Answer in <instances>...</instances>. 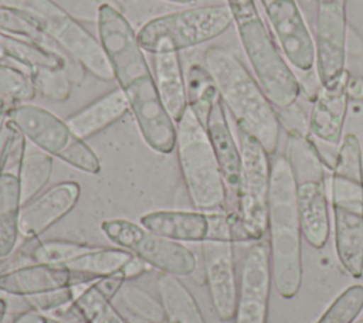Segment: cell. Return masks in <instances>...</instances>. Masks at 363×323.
<instances>
[{
    "mask_svg": "<svg viewBox=\"0 0 363 323\" xmlns=\"http://www.w3.org/2000/svg\"><path fill=\"white\" fill-rule=\"evenodd\" d=\"M96 30L113 79L129 103L142 139L160 154L173 153L176 123L162 103L136 31L113 1L101 6Z\"/></svg>",
    "mask_w": 363,
    "mask_h": 323,
    "instance_id": "6da1fadb",
    "label": "cell"
},
{
    "mask_svg": "<svg viewBox=\"0 0 363 323\" xmlns=\"http://www.w3.org/2000/svg\"><path fill=\"white\" fill-rule=\"evenodd\" d=\"M204 67L237 128L257 139L269 156L275 154L281 122L257 78L233 51L218 45H211L204 51Z\"/></svg>",
    "mask_w": 363,
    "mask_h": 323,
    "instance_id": "7a4b0ae2",
    "label": "cell"
},
{
    "mask_svg": "<svg viewBox=\"0 0 363 323\" xmlns=\"http://www.w3.org/2000/svg\"><path fill=\"white\" fill-rule=\"evenodd\" d=\"M268 245L272 283L284 299L298 295L302 278V225L292 173L285 154L271 163Z\"/></svg>",
    "mask_w": 363,
    "mask_h": 323,
    "instance_id": "3957f363",
    "label": "cell"
},
{
    "mask_svg": "<svg viewBox=\"0 0 363 323\" xmlns=\"http://www.w3.org/2000/svg\"><path fill=\"white\" fill-rule=\"evenodd\" d=\"M330 204L337 261L352 276H363V154L356 135L343 137L332 164Z\"/></svg>",
    "mask_w": 363,
    "mask_h": 323,
    "instance_id": "277c9868",
    "label": "cell"
},
{
    "mask_svg": "<svg viewBox=\"0 0 363 323\" xmlns=\"http://www.w3.org/2000/svg\"><path fill=\"white\" fill-rule=\"evenodd\" d=\"M254 76L275 109L296 103L301 84L262 20L255 0H227Z\"/></svg>",
    "mask_w": 363,
    "mask_h": 323,
    "instance_id": "5b68a950",
    "label": "cell"
},
{
    "mask_svg": "<svg viewBox=\"0 0 363 323\" xmlns=\"http://www.w3.org/2000/svg\"><path fill=\"white\" fill-rule=\"evenodd\" d=\"M285 157L294 178L302 235L311 246L320 249L330 234L326 163L312 137L298 132H288Z\"/></svg>",
    "mask_w": 363,
    "mask_h": 323,
    "instance_id": "8992f818",
    "label": "cell"
},
{
    "mask_svg": "<svg viewBox=\"0 0 363 323\" xmlns=\"http://www.w3.org/2000/svg\"><path fill=\"white\" fill-rule=\"evenodd\" d=\"M176 153L189 198L197 211H225V191L206 126L187 108L176 122Z\"/></svg>",
    "mask_w": 363,
    "mask_h": 323,
    "instance_id": "52a82bcc",
    "label": "cell"
},
{
    "mask_svg": "<svg viewBox=\"0 0 363 323\" xmlns=\"http://www.w3.org/2000/svg\"><path fill=\"white\" fill-rule=\"evenodd\" d=\"M233 23L227 4L200 6L147 20L136 31V38L150 55L180 52L220 37Z\"/></svg>",
    "mask_w": 363,
    "mask_h": 323,
    "instance_id": "ba28073f",
    "label": "cell"
},
{
    "mask_svg": "<svg viewBox=\"0 0 363 323\" xmlns=\"http://www.w3.org/2000/svg\"><path fill=\"white\" fill-rule=\"evenodd\" d=\"M0 3L33 17L62 52L96 79L113 81L112 68L99 38L55 0H0Z\"/></svg>",
    "mask_w": 363,
    "mask_h": 323,
    "instance_id": "9c48e42d",
    "label": "cell"
},
{
    "mask_svg": "<svg viewBox=\"0 0 363 323\" xmlns=\"http://www.w3.org/2000/svg\"><path fill=\"white\" fill-rule=\"evenodd\" d=\"M6 120L14 125L23 136L74 169L98 174L101 162L88 143L77 136L68 123L48 109L30 103H16L6 109Z\"/></svg>",
    "mask_w": 363,
    "mask_h": 323,
    "instance_id": "30bf717a",
    "label": "cell"
},
{
    "mask_svg": "<svg viewBox=\"0 0 363 323\" xmlns=\"http://www.w3.org/2000/svg\"><path fill=\"white\" fill-rule=\"evenodd\" d=\"M241 150V188L238 224L234 231L237 242H255L267 237L268 203L271 186V160L268 152L250 133L237 128Z\"/></svg>",
    "mask_w": 363,
    "mask_h": 323,
    "instance_id": "8fae6325",
    "label": "cell"
},
{
    "mask_svg": "<svg viewBox=\"0 0 363 323\" xmlns=\"http://www.w3.org/2000/svg\"><path fill=\"white\" fill-rule=\"evenodd\" d=\"M210 232L200 242L206 283L211 305L221 322H230L234 317L238 278L234 258L233 227L225 211L208 212Z\"/></svg>",
    "mask_w": 363,
    "mask_h": 323,
    "instance_id": "7c38bea8",
    "label": "cell"
},
{
    "mask_svg": "<svg viewBox=\"0 0 363 323\" xmlns=\"http://www.w3.org/2000/svg\"><path fill=\"white\" fill-rule=\"evenodd\" d=\"M101 231L112 244L129 251L162 273L189 276L197 268V258L190 248L146 230L140 222L109 218L101 222Z\"/></svg>",
    "mask_w": 363,
    "mask_h": 323,
    "instance_id": "4fadbf2b",
    "label": "cell"
},
{
    "mask_svg": "<svg viewBox=\"0 0 363 323\" xmlns=\"http://www.w3.org/2000/svg\"><path fill=\"white\" fill-rule=\"evenodd\" d=\"M272 288L268 239L251 242L238 278L234 323H267Z\"/></svg>",
    "mask_w": 363,
    "mask_h": 323,
    "instance_id": "5bb4252c",
    "label": "cell"
},
{
    "mask_svg": "<svg viewBox=\"0 0 363 323\" xmlns=\"http://www.w3.org/2000/svg\"><path fill=\"white\" fill-rule=\"evenodd\" d=\"M269 30L291 67L309 72L316 65L315 40L296 0H259Z\"/></svg>",
    "mask_w": 363,
    "mask_h": 323,
    "instance_id": "9a60e30c",
    "label": "cell"
},
{
    "mask_svg": "<svg viewBox=\"0 0 363 323\" xmlns=\"http://www.w3.org/2000/svg\"><path fill=\"white\" fill-rule=\"evenodd\" d=\"M225 106L218 96L213 101L204 126L213 144L216 159L220 167L224 191H225V214L233 227V235L238 224V205L241 188V150L233 130L230 128Z\"/></svg>",
    "mask_w": 363,
    "mask_h": 323,
    "instance_id": "2e32d148",
    "label": "cell"
},
{
    "mask_svg": "<svg viewBox=\"0 0 363 323\" xmlns=\"http://www.w3.org/2000/svg\"><path fill=\"white\" fill-rule=\"evenodd\" d=\"M313 40L316 75L326 84L346 69V0H318Z\"/></svg>",
    "mask_w": 363,
    "mask_h": 323,
    "instance_id": "e0dca14e",
    "label": "cell"
},
{
    "mask_svg": "<svg viewBox=\"0 0 363 323\" xmlns=\"http://www.w3.org/2000/svg\"><path fill=\"white\" fill-rule=\"evenodd\" d=\"M350 74L345 69L336 78L320 84L308 119L309 136L330 146H340L349 106Z\"/></svg>",
    "mask_w": 363,
    "mask_h": 323,
    "instance_id": "ac0fdd59",
    "label": "cell"
},
{
    "mask_svg": "<svg viewBox=\"0 0 363 323\" xmlns=\"http://www.w3.org/2000/svg\"><path fill=\"white\" fill-rule=\"evenodd\" d=\"M79 196L81 186L77 181L67 180L48 187L23 204L20 237L26 241L37 239L77 205Z\"/></svg>",
    "mask_w": 363,
    "mask_h": 323,
    "instance_id": "d6986e66",
    "label": "cell"
},
{
    "mask_svg": "<svg viewBox=\"0 0 363 323\" xmlns=\"http://www.w3.org/2000/svg\"><path fill=\"white\" fill-rule=\"evenodd\" d=\"M98 279L74 272L61 265L26 264L0 271V290L13 296L31 298L47 292L92 283Z\"/></svg>",
    "mask_w": 363,
    "mask_h": 323,
    "instance_id": "ffe728a7",
    "label": "cell"
},
{
    "mask_svg": "<svg viewBox=\"0 0 363 323\" xmlns=\"http://www.w3.org/2000/svg\"><path fill=\"white\" fill-rule=\"evenodd\" d=\"M0 62L14 65L30 75L35 68H65L74 84H81L85 69L62 51L30 44L0 31Z\"/></svg>",
    "mask_w": 363,
    "mask_h": 323,
    "instance_id": "44dd1931",
    "label": "cell"
},
{
    "mask_svg": "<svg viewBox=\"0 0 363 323\" xmlns=\"http://www.w3.org/2000/svg\"><path fill=\"white\" fill-rule=\"evenodd\" d=\"M139 222L149 231L176 242H203L210 232V214L187 210H156L143 214Z\"/></svg>",
    "mask_w": 363,
    "mask_h": 323,
    "instance_id": "7402d4cb",
    "label": "cell"
},
{
    "mask_svg": "<svg viewBox=\"0 0 363 323\" xmlns=\"http://www.w3.org/2000/svg\"><path fill=\"white\" fill-rule=\"evenodd\" d=\"M128 112L129 103L118 88L69 115L65 122L77 136L86 140L122 119Z\"/></svg>",
    "mask_w": 363,
    "mask_h": 323,
    "instance_id": "603a6c76",
    "label": "cell"
},
{
    "mask_svg": "<svg viewBox=\"0 0 363 323\" xmlns=\"http://www.w3.org/2000/svg\"><path fill=\"white\" fill-rule=\"evenodd\" d=\"M155 82L164 109L176 123L186 109L187 88L179 52L152 55Z\"/></svg>",
    "mask_w": 363,
    "mask_h": 323,
    "instance_id": "cb8c5ba5",
    "label": "cell"
},
{
    "mask_svg": "<svg viewBox=\"0 0 363 323\" xmlns=\"http://www.w3.org/2000/svg\"><path fill=\"white\" fill-rule=\"evenodd\" d=\"M21 207L18 174L0 170V262L11 256L17 248Z\"/></svg>",
    "mask_w": 363,
    "mask_h": 323,
    "instance_id": "d4e9b609",
    "label": "cell"
},
{
    "mask_svg": "<svg viewBox=\"0 0 363 323\" xmlns=\"http://www.w3.org/2000/svg\"><path fill=\"white\" fill-rule=\"evenodd\" d=\"M157 292L166 323H206L196 298L179 276L162 273L157 279Z\"/></svg>",
    "mask_w": 363,
    "mask_h": 323,
    "instance_id": "484cf974",
    "label": "cell"
},
{
    "mask_svg": "<svg viewBox=\"0 0 363 323\" xmlns=\"http://www.w3.org/2000/svg\"><path fill=\"white\" fill-rule=\"evenodd\" d=\"M133 258H135L133 254L116 245L115 246L91 245L86 251L69 259L62 266L74 272L91 276L94 279H99V278L109 276L123 271Z\"/></svg>",
    "mask_w": 363,
    "mask_h": 323,
    "instance_id": "4316f807",
    "label": "cell"
},
{
    "mask_svg": "<svg viewBox=\"0 0 363 323\" xmlns=\"http://www.w3.org/2000/svg\"><path fill=\"white\" fill-rule=\"evenodd\" d=\"M52 174V156L26 139L18 167V181L23 204L44 191Z\"/></svg>",
    "mask_w": 363,
    "mask_h": 323,
    "instance_id": "83f0119b",
    "label": "cell"
},
{
    "mask_svg": "<svg viewBox=\"0 0 363 323\" xmlns=\"http://www.w3.org/2000/svg\"><path fill=\"white\" fill-rule=\"evenodd\" d=\"M0 31L30 44L61 51L33 17L3 3H0Z\"/></svg>",
    "mask_w": 363,
    "mask_h": 323,
    "instance_id": "f1b7e54d",
    "label": "cell"
},
{
    "mask_svg": "<svg viewBox=\"0 0 363 323\" xmlns=\"http://www.w3.org/2000/svg\"><path fill=\"white\" fill-rule=\"evenodd\" d=\"M186 88H187L189 108L204 125L208 109L213 101L218 96L217 86L204 65L194 62L189 67Z\"/></svg>",
    "mask_w": 363,
    "mask_h": 323,
    "instance_id": "f546056e",
    "label": "cell"
},
{
    "mask_svg": "<svg viewBox=\"0 0 363 323\" xmlns=\"http://www.w3.org/2000/svg\"><path fill=\"white\" fill-rule=\"evenodd\" d=\"M95 282L86 285L74 300V306L85 319V322L86 323H130L118 312V309L112 305L111 299L102 295V292L96 288Z\"/></svg>",
    "mask_w": 363,
    "mask_h": 323,
    "instance_id": "4dcf8cb0",
    "label": "cell"
},
{
    "mask_svg": "<svg viewBox=\"0 0 363 323\" xmlns=\"http://www.w3.org/2000/svg\"><path fill=\"white\" fill-rule=\"evenodd\" d=\"M26 258L28 264H48V265H64L69 259L75 258L81 252L86 251L91 244L67 241V239H31Z\"/></svg>",
    "mask_w": 363,
    "mask_h": 323,
    "instance_id": "1f68e13d",
    "label": "cell"
},
{
    "mask_svg": "<svg viewBox=\"0 0 363 323\" xmlns=\"http://www.w3.org/2000/svg\"><path fill=\"white\" fill-rule=\"evenodd\" d=\"M363 312V285L353 283L343 289L315 323H354Z\"/></svg>",
    "mask_w": 363,
    "mask_h": 323,
    "instance_id": "d6a6232c",
    "label": "cell"
},
{
    "mask_svg": "<svg viewBox=\"0 0 363 323\" xmlns=\"http://www.w3.org/2000/svg\"><path fill=\"white\" fill-rule=\"evenodd\" d=\"M28 76L35 92L54 102H65L75 85L65 68H35Z\"/></svg>",
    "mask_w": 363,
    "mask_h": 323,
    "instance_id": "836d02e7",
    "label": "cell"
},
{
    "mask_svg": "<svg viewBox=\"0 0 363 323\" xmlns=\"http://www.w3.org/2000/svg\"><path fill=\"white\" fill-rule=\"evenodd\" d=\"M30 76L20 68L0 62V101L7 106L28 102L35 96Z\"/></svg>",
    "mask_w": 363,
    "mask_h": 323,
    "instance_id": "e575fe53",
    "label": "cell"
},
{
    "mask_svg": "<svg viewBox=\"0 0 363 323\" xmlns=\"http://www.w3.org/2000/svg\"><path fill=\"white\" fill-rule=\"evenodd\" d=\"M121 295L126 307L140 319H145L150 323H166V314L160 300L156 302L146 292L140 290V288L123 285Z\"/></svg>",
    "mask_w": 363,
    "mask_h": 323,
    "instance_id": "d590c367",
    "label": "cell"
},
{
    "mask_svg": "<svg viewBox=\"0 0 363 323\" xmlns=\"http://www.w3.org/2000/svg\"><path fill=\"white\" fill-rule=\"evenodd\" d=\"M62 8H65L78 21L98 23L99 8L102 4L112 0H55Z\"/></svg>",
    "mask_w": 363,
    "mask_h": 323,
    "instance_id": "8d00e7d4",
    "label": "cell"
},
{
    "mask_svg": "<svg viewBox=\"0 0 363 323\" xmlns=\"http://www.w3.org/2000/svg\"><path fill=\"white\" fill-rule=\"evenodd\" d=\"M128 282L126 279V275H125V269L121 271V272H116L113 275H109V276H104V278H99L95 285L96 288L102 292V295L108 299H113L122 289V286Z\"/></svg>",
    "mask_w": 363,
    "mask_h": 323,
    "instance_id": "74e56055",
    "label": "cell"
},
{
    "mask_svg": "<svg viewBox=\"0 0 363 323\" xmlns=\"http://www.w3.org/2000/svg\"><path fill=\"white\" fill-rule=\"evenodd\" d=\"M47 316H48V323H86L85 319L74 306V303L57 312L48 313Z\"/></svg>",
    "mask_w": 363,
    "mask_h": 323,
    "instance_id": "f35d334b",
    "label": "cell"
},
{
    "mask_svg": "<svg viewBox=\"0 0 363 323\" xmlns=\"http://www.w3.org/2000/svg\"><path fill=\"white\" fill-rule=\"evenodd\" d=\"M11 323H48V316L35 309H28L14 316Z\"/></svg>",
    "mask_w": 363,
    "mask_h": 323,
    "instance_id": "ab89813d",
    "label": "cell"
},
{
    "mask_svg": "<svg viewBox=\"0 0 363 323\" xmlns=\"http://www.w3.org/2000/svg\"><path fill=\"white\" fill-rule=\"evenodd\" d=\"M350 101L363 102V76H354L349 81Z\"/></svg>",
    "mask_w": 363,
    "mask_h": 323,
    "instance_id": "60d3db41",
    "label": "cell"
},
{
    "mask_svg": "<svg viewBox=\"0 0 363 323\" xmlns=\"http://www.w3.org/2000/svg\"><path fill=\"white\" fill-rule=\"evenodd\" d=\"M6 135H7V126H6V119H4L3 125L0 126V160H1V150H3L4 140H6Z\"/></svg>",
    "mask_w": 363,
    "mask_h": 323,
    "instance_id": "b9f144b4",
    "label": "cell"
},
{
    "mask_svg": "<svg viewBox=\"0 0 363 323\" xmlns=\"http://www.w3.org/2000/svg\"><path fill=\"white\" fill-rule=\"evenodd\" d=\"M7 307H9V303L4 298H0V323H3L4 320V316L7 313Z\"/></svg>",
    "mask_w": 363,
    "mask_h": 323,
    "instance_id": "7bdbcfd3",
    "label": "cell"
},
{
    "mask_svg": "<svg viewBox=\"0 0 363 323\" xmlns=\"http://www.w3.org/2000/svg\"><path fill=\"white\" fill-rule=\"evenodd\" d=\"M163 1L174 3V4H191V3H196L197 0H163Z\"/></svg>",
    "mask_w": 363,
    "mask_h": 323,
    "instance_id": "ee69618b",
    "label": "cell"
},
{
    "mask_svg": "<svg viewBox=\"0 0 363 323\" xmlns=\"http://www.w3.org/2000/svg\"><path fill=\"white\" fill-rule=\"evenodd\" d=\"M354 323H363V319H357Z\"/></svg>",
    "mask_w": 363,
    "mask_h": 323,
    "instance_id": "f6af8a7d",
    "label": "cell"
}]
</instances>
